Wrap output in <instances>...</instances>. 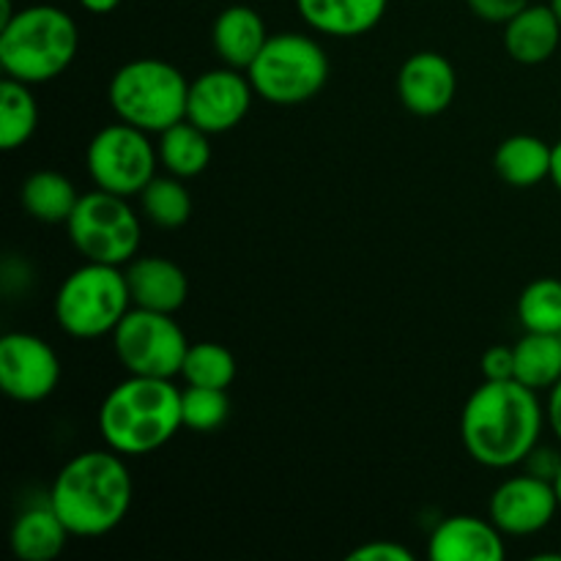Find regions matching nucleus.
<instances>
[{
  "label": "nucleus",
  "mask_w": 561,
  "mask_h": 561,
  "mask_svg": "<svg viewBox=\"0 0 561 561\" xmlns=\"http://www.w3.org/2000/svg\"><path fill=\"white\" fill-rule=\"evenodd\" d=\"M546 420L535 389L515 378L485 381L466 400L460 438L477 463L488 469H513L535 453Z\"/></svg>",
  "instance_id": "obj_1"
},
{
  "label": "nucleus",
  "mask_w": 561,
  "mask_h": 561,
  "mask_svg": "<svg viewBox=\"0 0 561 561\" xmlns=\"http://www.w3.org/2000/svg\"><path fill=\"white\" fill-rule=\"evenodd\" d=\"M131 474L124 455L113 449H91L71 458L49 488V507L55 510L69 535H110L131 507Z\"/></svg>",
  "instance_id": "obj_2"
},
{
  "label": "nucleus",
  "mask_w": 561,
  "mask_h": 561,
  "mask_svg": "<svg viewBox=\"0 0 561 561\" xmlns=\"http://www.w3.org/2000/svg\"><path fill=\"white\" fill-rule=\"evenodd\" d=\"M181 427V392L173 378L129 376L99 405V433L124 458L157 453Z\"/></svg>",
  "instance_id": "obj_3"
},
{
  "label": "nucleus",
  "mask_w": 561,
  "mask_h": 561,
  "mask_svg": "<svg viewBox=\"0 0 561 561\" xmlns=\"http://www.w3.org/2000/svg\"><path fill=\"white\" fill-rule=\"evenodd\" d=\"M80 47L75 20L58 5H27L0 25V66L5 77L42 85L64 75Z\"/></svg>",
  "instance_id": "obj_4"
},
{
  "label": "nucleus",
  "mask_w": 561,
  "mask_h": 561,
  "mask_svg": "<svg viewBox=\"0 0 561 561\" xmlns=\"http://www.w3.org/2000/svg\"><path fill=\"white\" fill-rule=\"evenodd\" d=\"M107 96L118 121L148 135H162L186 118L190 82L168 60L137 58L115 71Z\"/></svg>",
  "instance_id": "obj_5"
},
{
  "label": "nucleus",
  "mask_w": 561,
  "mask_h": 561,
  "mask_svg": "<svg viewBox=\"0 0 561 561\" xmlns=\"http://www.w3.org/2000/svg\"><path fill=\"white\" fill-rule=\"evenodd\" d=\"M129 310L126 272L110 263L85 261V266L71 272L55 294V321L77 340L113 334Z\"/></svg>",
  "instance_id": "obj_6"
},
{
  "label": "nucleus",
  "mask_w": 561,
  "mask_h": 561,
  "mask_svg": "<svg viewBox=\"0 0 561 561\" xmlns=\"http://www.w3.org/2000/svg\"><path fill=\"white\" fill-rule=\"evenodd\" d=\"M257 96L277 107L310 102L329 80V58L321 44L307 33L268 36L257 58L247 69Z\"/></svg>",
  "instance_id": "obj_7"
},
{
  "label": "nucleus",
  "mask_w": 561,
  "mask_h": 561,
  "mask_svg": "<svg viewBox=\"0 0 561 561\" xmlns=\"http://www.w3.org/2000/svg\"><path fill=\"white\" fill-rule=\"evenodd\" d=\"M129 197L113 192L80 195L77 208L66 219L69 239L85 261L124 266L140 247V219L129 208Z\"/></svg>",
  "instance_id": "obj_8"
},
{
  "label": "nucleus",
  "mask_w": 561,
  "mask_h": 561,
  "mask_svg": "<svg viewBox=\"0 0 561 561\" xmlns=\"http://www.w3.org/2000/svg\"><path fill=\"white\" fill-rule=\"evenodd\" d=\"M113 348L129 376L175 378L181 376L190 343L170 312L131 307L115 327Z\"/></svg>",
  "instance_id": "obj_9"
},
{
  "label": "nucleus",
  "mask_w": 561,
  "mask_h": 561,
  "mask_svg": "<svg viewBox=\"0 0 561 561\" xmlns=\"http://www.w3.org/2000/svg\"><path fill=\"white\" fill-rule=\"evenodd\" d=\"M85 162L96 190L131 197L140 195L153 181L159 153L157 146H151L148 140V131L121 121V124H110L93 135Z\"/></svg>",
  "instance_id": "obj_10"
},
{
  "label": "nucleus",
  "mask_w": 561,
  "mask_h": 561,
  "mask_svg": "<svg viewBox=\"0 0 561 561\" xmlns=\"http://www.w3.org/2000/svg\"><path fill=\"white\" fill-rule=\"evenodd\" d=\"M252 96L255 88L241 69L225 66V69L203 71L197 80L190 82L186 121L201 126L208 135H222L247 118Z\"/></svg>",
  "instance_id": "obj_11"
},
{
  "label": "nucleus",
  "mask_w": 561,
  "mask_h": 561,
  "mask_svg": "<svg viewBox=\"0 0 561 561\" xmlns=\"http://www.w3.org/2000/svg\"><path fill=\"white\" fill-rule=\"evenodd\" d=\"M58 354L42 337L11 332L0 340V387L16 403H38L58 389Z\"/></svg>",
  "instance_id": "obj_12"
},
{
  "label": "nucleus",
  "mask_w": 561,
  "mask_h": 561,
  "mask_svg": "<svg viewBox=\"0 0 561 561\" xmlns=\"http://www.w3.org/2000/svg\"><path fill=\"white\" fill-rule=\"evenodd\" d=\"M561 510L557 485L537 474L504 480L491 496V520L510 537H529L551 526Z\"/></svg>",
  "instance_id": "obj_13"
},
{
  "label": "nucleus",
  "mask_w": 561,
  "mask_h": 561,
  "mask_svg": "<svg viewBox=\"0 0 561 561\" xmlns=\"http://www.w3.org/2000/svg\"><path fill=\"white\" fill-rule=\"evenodd\" d=\"M400 102L414 115H438L455 102L458 75L455 66L438 53H414L398 75Z\"/></svg>",
  "instance_id": "obj_14"
},
{
  "label": "nucleus",
  "mask_w": 561,
  "mask_h": 561,
  "mask_svg": "<svg viewBox=\"0 0 561 561\" xmlns=\"http://www.w3.org/2000/svg\"><path fill=\"white\" fill-rule=\"evenodd\" d=\"M431 561H502L507 557L504 535L493 520L453 515L433 529L427 540Z\"/></svg>",
  "instance_id": "obj_15"
},
{
  "label": "nucleus",
  "mask_w": 561,
  "mask_h": 561,
  "mask_svg": "<svg viewBox=\"0 0 561 561\" xmlns=\"http://www.w3.org/2000/svg\"><path fill=\"white\" fill-rule=\"evenodd\" d=\"M126 285H129L131 307L170 312V316L179 312L186 305V296H190V283H186L184 268L159 255L129 261V266H126Z\"/></svg>",
  "instance_id": "obj_16"
},
{
  "label": "nucleus",
  "mask_w": 561,
  "mask_h": 561,
  "mask_svg": "<svg viewBox=\"0 0 561 561\" xmlns=\"http://www.w3.org/2000/svg\"><path fill=\"white\" fill-rule=\"evenodd\" d=\"M561 22L553 5H526L520 14L504 22V49L515 64L540 66L559 49Z\"/></svg>",
  "instance_id": "obj_17"
},
{
  "label": "nucleus",
  "mask_w": 561,
  "mask_h": 561,
  "mask_svg": "<svg viewBox=\"0 0 561 561\" xmlns=\"http://www.w3.org/2000/svg\"><path fill=\"white\" fill-rule=\"evenodd\" d=\"M387 3L389 0H296V9L312 31L354 38L383 20Z\"/></svg>",
  "instance_id": "obj_18"
},
{
  "label": "nucleus",
  "mask_w": 561,
  "mask_h": 561,
  "mask_svg": "<svg viewBox=\"0 0 561 561\" xmlns=\"http://www.w3.org/2000/svg\"><path fill=\"white\" fill-rule=\"evenodd\" d=\"M211 42L225 66L247 71L263 49V44L268 42L266 22L250 5H228L214 20Z\"/></svg>",
  "instance_id": "obj_19"
},
{
  "label": "nucleus",
  "mask_w": 561,
  "mask_h": 561,
  "mask_svg": "<svg viewBox=\"0 0 561 561\" xmlns=\"http://www.w3.org/2000/svg\"><path fill=\"white\" fill-rule=\"evenodd\" d=\"M69 529L55 515L49 502L44 507H31L11 526V551L22 561H53L64 553Z\"/></svg>",
  "instance_id": "obj_20"
},
{
  "label": "nucleus",
  "mask_w": 561,
  "mask_h": 561,
  "mask_svg": "<svg viewBox=\"0 0 561 561\" xmlns=\"http://www.w3.org/2000/svg\"><path fill=\"white\" fill-rule=\"evenodd\" d=\"M551 157L553 146L535 135H513L496 148L493 153V168L499 179L507 181L510 186L529 190L540 181L551 179Z\"/></svg>",
  "instance_id": "obj_21"
},
{
  "label": "nucleus",
  "mask_w": 561,
  "mask_h": 561,
  "mask_svg": "<svg viewBox=\"0 0 561 561\" xmlns=\"http://www.w3.org/2000/svg\"><path fill=\"white\" fill-rule=\"evenodd\" d=\"M159 164L168 170L170 175L179 179H195L211 162V142H208V131L195 126L192 121H179L170 129L159 135Z\"/></svg>",
  "instance_id": "obj_22"
},
{
  "label": "nucleus",
  "mask_w": 561,
  "mask_h": 561,
  "mask_svg": "<svg viewBox=\"0 0 561 561\" xmlns=\"http://www.w3.org/2000/svg\"><path fill=\"white\" fill-rule=\"evenodd\" d=\"M20 201L33 219L58 225L71 217L80 195H77L75 184L58 170H36L22 184Z\"/></svg>",
  "instance_id": "obj_23"
},
{
  "label": "nucleus",
  "mask_w": 561,
  "mask_h": 561,
  "mask_svg": "<svg viewBox=\"0 0 561 561\" xmlns=\"http://www.w3.org/2000/svg\"><path fill=\"white\" fill-rule=\"evenodd\" d=\"M515 351V381L535 392L551 389L561 378V334L526 332Z\"/></svg>",
  "instance_id": "obj_24"
},
{
  "label": "nucleus",
  "mask_w": 561,
  "mask_h": 561,
  "mask_svg": "<svg viewBox=\"0 0 561 561\" xmlns=\"http://www.w3.org/2000/svg\"><path fill=\"white\" fill-rule=\"evenodd\" d=\"M38 126V104L27 82L5 77L0 85V148L16 151Z\"/></svg>",
  "instance_id": "obj_25"
},
{
  "label": "nucleus",
  "mask_w": 561,
  "mask_h": 561,
  "mask_svg": "<svg viewBox=\"0 0 561 561\" xmlns=\"http://www.w3.org/2000/svg\"><path fill=\"white\" fill-rule=\"evenodd\" d=\"M140 206L148 222L164 230L181 228L192 217V195L179 175H153L151 184L140 192Z\"/></svg>",
  "instance_id": "obj_26"
},
{
  "label": "nucleus",
  "mask_w": 561,
  "mask_h": 561,
  "mask_svg": "<svg viewBox=\"0 0 561 561\" xmlns=\"http://www.w3.org/2000/svg\"><path fill=\"white\" fill-rule=\"evenodd\" d=\"M518 321L526 332L561 334V279L540 277L518 299Z\"/></svg>",
  "instance_id": "obj_27"
},
{
  "label": "nucleus",
  "mask_w": 561,
  "mask_h": 561,
  "mask_svg": "<svg viewBox=\"0 0 561 561\" xmlns=\"http://www.w3.org/2000/svg\"><path fill=\"white\" fill-rule=\"evenodd\" d=\"M181 378L186 381V387L228 389L236 378V359L219 343L190 345L184 367H181Z\"/></svg>",
  "instance_id": "obj_28"
},
{
  "label": "nucleus",
  "mask_w": 561,
  "mask_h": 561,
  "mask_svg": "<svg viewBox=\"0 0 561 561\" xmlns=\"http://www.w3.org/2000/svg\"><path fill=\"white\" fill-rule=\"evenodd\" d=\"M230 414V400L225 389L186 387L181 392V420L184 427L197 433H211L225 425Z\"/></svg>",
  "instance_id": "obj_29"
},
{
  "label": "nucleus",
  "mask_w": 561,
  "mask_h": 561,
  "mask_svg": "<svg viewBox=\"0 0 561 561\" xmlns=\"http://www.w3.org/2000/svg\"><path fill=\"white\" fill-rule=\"evenodd\" d=\"M466 3H469L471 14L480 16V20L504 25V22L513 20L515 14H520V11L529 5V0H466Z\"/></svg>",
  "instance_id": "obj_30"
},
{
  "label": "nucleus",
  "mask_w": 561,
  "mask_h": 561,
  "mask_svg": "<svg viewBox=\"0 0 561 561\" xmlns=\"http://www.w3.org/2000/svg\"><path fill=\"white\" fill-rule=\"evenodd\" d=\"M480 367L485 381H510L515 378V351L507 345H493L482 354Z\"/></svg>",
  "instance_id": "obj_31"
},
{
  "label": "nucleus",
  "mask_w": 561,
  "mask_h": 561,
  "mask_svg": "<svg viewBox=\"0 0 561 561\" xmlns=\"http://www.w3.org/2000/svg\"><path fill=\"white\" fill-rule=\"evenodd\" d=\"M348 561H414V553L400 546V542L376 540L351 551Z\"/></svg>",
  "instance_id": "obj_32"
},
{
  "label": "nucleus",
  "mask_w": 561,
  "mask_h": 561,
  "mask_svg": "<svg viewBox=\"0 0 561 561\" xmlns=\"http://www.w3.org/2000/svg\"><path fill=\"white\" fill-rule=\"evenodd\" d=\"M526 466H529V474L542 477V480H557L559 469H561V458L553 449H537L526 458Z\"/></svg>",
  "instance_id": "obj_33"
},
{
  "label": "nucleus",
  "mask_w": 561,
  "mask_h": 561,
  "mask_svg": "<svg viewBox=\"0 0 561 561\" xmlns=\"http://www.w3.org/2000/svg\"><path fill=\"white\" fill-rule=\"evenodd\" d=\"M548 409H546V416H548V425H551L553 436L561 442V378L557 383H553L551 389H548Z\"/></svg>",
  "instance_id": "obj_34"
},
{
  "label": "nucleus",
  "mask_w": 561,
  "mask_h": 561,
  "mask_svg": "<svg viewBox=\"0 0 561 561\" xmlns=\"http://www.w3.org/2000/svg\"><path fill=\"white\" fill-rule=\"evenodd\" d=\"M121 0H80V5L91 14H110V11L118 9Z\"/></svg>",
  "instance_id": "obj_35"
},
{
  "label": "nucleus",
  "mask_w": 561,
  "mask_h": 561,
  "mask_svg": "<svg viewBox=\"0 0 561 561\" xmlns=\"http://www.w3.org/2000/svg\"><path fill=\"white\" fill-rule=\"evenodd\" d=\"M551 181L557 184V190L561 192V140L553 146V157H551Z\"/></svg>",
  "instance_id": "obj_36"
},
{
  "label": "nucleus",
  "mask_w": 561,
  "mask_h": 561,
  "mask_svg": "<svg viewBox=\"0 0 561 561\" xmlns=\"http://www.w3.org/2000/svg\"><path fill=\"white\" fill-rule=\"evenodd\" d=\"M553 485H557V496H559V504H561V469H559L557 480H553Z\"/></svg>",
  "instance_id": "obj_37"
},
{
  "label": "nucleus",
  "mask_w": 561,
  "mask_h": 561,
  "mask_svg": "<svg viewBox=\"0 0 561 561\" xmlns=\"http://www.w3.org/2000/svg\"><path fill=\"white\" fill-rule=\"evenodd\" d=\"M551 5H553V11H557V16H559V22H561V0H551Z\"/></svg>",
  "instance_id": "obj_38"
}]
</instances>
